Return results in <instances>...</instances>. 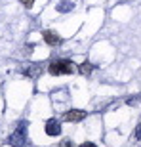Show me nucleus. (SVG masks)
<instances>
[{
    "instance_id": "20e7f679",
    "label": "nucleus",
    "mask_w": 141,
    "mask_h": 147,
    "mask_svg": "<svg viewBox=\"0 0 141 147\" xmlns=\"http://www.w3.org/2000/svg\"><path fill=\"white\" fill-rule=\"evenodd\" d=\"M82 119H86V111L73 109V111H67L65 113V120H69V122H80Z\"/></svg>"
},
{
    "instance_id": "9d476101",
    "label": "nucleus",
    "mask_w": 141,
    "mask_h": 147,
    "mask_svg": "<svg viewBox=\"0 0 141 147\" xmlns=\"http://www.w3.org/2000/svg\"><path fill=\"white\" fill-rule=\"evenodd\" d=\"M136 136H137V138H141V124L137 126V132H136Z\"/></svg>"
},
{
    "instance_id": "7ed1b4c3",
    "label": "nucleus",
    "mask_w": 141,
    "mask_h": 147,
    "mask_svg": "<svg viewBox=\"0 0 141 147\" xmlns=\"http://www.w3.org/2000/svg\"><path fill=\"white\" fill-rule=\"evenodd\" d=\"M46 134L48 136H59L61 134V124H59V120H55V119H50L48 122H46Z\"/></svg>"
},
{
    "instance_id": "39448f33",
    "label": "nucleus",
    "mask_w": 141,
    "mask_h": 147,
    "mask_svg": "<svg viewBox=\"0 0 141 147\" xmlns=\"http://www.w3.org/2000/svg\"><path fill=\"white\" fill-rule=\"evenodd\" d=\"M42 38L46 40V44H50V46H57V44H61L59 34L54 33V31H44V33H42Z\"/></svg>"
},
{
    "instance_id": "423d86ee",
    "label": "nucleus",
    "mask_w": 141,
    "mask_h": 147,
    "mask_svg": "<svg viewBox=\"0 0 141 147\" xmlns=\"http://www.w3.org/2000/svg\"><path fill=\"white\" fill-rule=\"evenodd\" d=\"M78 71H80L82 75H90V73L93 71V65H92V63H88V61H84V63L78 65Z\"/></svg>"
},
{
    "instance_id": "0eeeda50",
    "label": "nucleus",
    "mask_w": 141,
    "mask_h": 147,
    "mask_svg": "<svg viewBox=\"0 0 141 147\" xmlns=\"http://www.w3.org/2000/svg\"><path fill=\"white\" fill-rule=\"evenodd\" d=\"M19 2H21V4L25 6V8H31V6H33V2H34V0H19Z\"/></svg>"
},
{
    "instance_id": "f03ea898",
    "label": "nucleus",
    "mask_w": 141,
    "mask_h": 147,
    "mask_svg": "<svg viewBox=\"0 0 141 147\" xmlns=\"http://www.w3.org/2000/svg\"><path fill=\"white\" fill-rule=\"evenodd\" d=\"M73 71H75V69H73V61H69V59H55V61H52V63L48 65V73L54 75V76L70 75Z\"/></svg>"
},
{
    "instance_id": "f257e3e1",
    "label": "nucleus",
    "mask_w": 141,
    "mask_h": 147,
    "mask_svg": "<svg viewBox=\"0 0 141 147\" xmlns=\"http://www.w3.org/2000/svg\"><path fill=\"white\" fill-rule=\"evenodd\" d=\"M27 120L25 122H19L17 124V128L10 134V138H8V143H10L11 147H23L25 143H27Z\"/></svg>"
},
{
    "instance_id": "1a4fd4ad",
    "label": "nucleus",
    "mask_w": 141,
    "mask_h": 147,
    "mask_svg": "<svg viewBox=\"0 0 141 147\" xmlns=\"http://www.w3.org/2000/svg\"><path fill=\"white\" fill-rule=\"evenodd\" d=\"M61 147H73V142H69V140H65V142L61 143Z\"/></svg>"
},
{
    "instance_id": "6e6552de",
    "label": "nucleus",
    "mask_w": 141,
    "mask_h": 147,
    "mask_svg": "<svg viewBox=\"0 0 141 147\" xmlns=\"http://www.w3.org/2000/svg\"><path fill=\"white\" fill-rule=\"evenodd\" d=\"M78 147H97L95 143H92V142H84L82 145H78Z\"/></svg>"
}]
</instances>
